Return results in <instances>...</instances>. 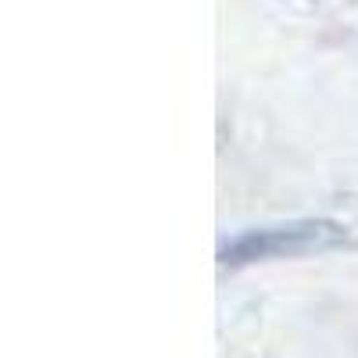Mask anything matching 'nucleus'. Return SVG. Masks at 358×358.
Instances as JSON below:
<instances>
[{
    "mask_svg": "<svg viewBox=\"0 0 358 358\" xmlns=\"http://www.w3.org/2000/svg\"><path fill=\"white\" fill-rule=\"evenodd\" d=\"M344 241V229L337 222L326 219H305V222H290V226H268V229H248L241 236L222 244L219 258L226 265H241L255 258H273V255H305L319 251Z\"/></svg>",
    "mask_w": 358,
    "mask_h": 358,
    "instance_id": "obj_1",
    "label": "nucleus"
}]
</instances>
